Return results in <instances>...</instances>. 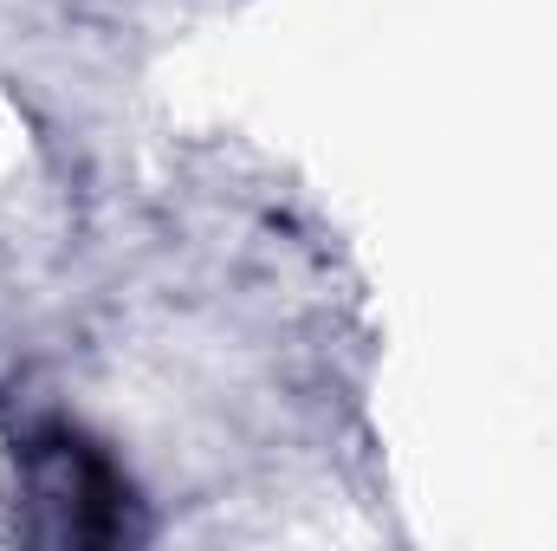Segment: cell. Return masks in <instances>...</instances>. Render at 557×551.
<instances>
[{"label":"cell","mask_w":557,"mask_h":551,"mask_svg":"<svg viewBox=\"0 0 557 551\" xmlns=\"http://www.w3.org/2000/svg\"><path fill=\"white\" fill-rule=\"evenodd\" d=\"M33 500L59 506V539H117L124 513H131V487L124 474L85 441V434H46L33 441Z\"/></svg>","instance_id":"6da1fadb"}]
</instances>
